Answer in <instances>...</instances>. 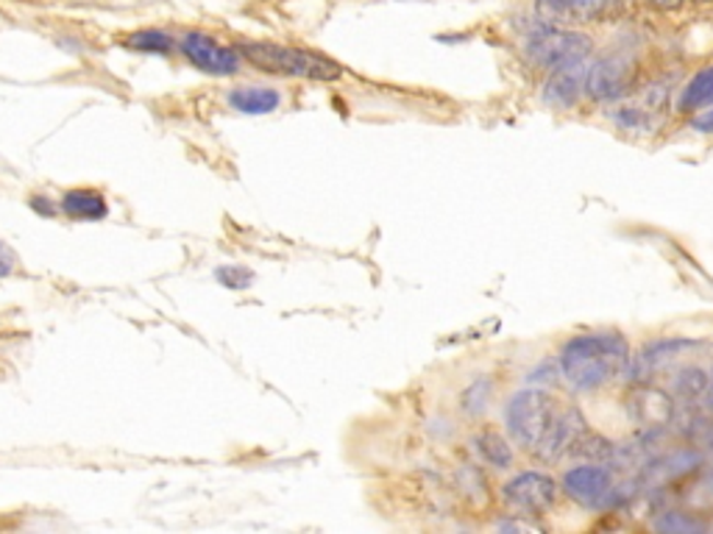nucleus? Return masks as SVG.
Here are the masks:
<instances>
[{"mask_svg": "<svg viewBox=\"0 0 713 534\" xmlns=\"http://www.w3.org/2000/svg\"><path fill=\"white\" fill-rule=\"evenodd\" d=\"M560 381L572 393L594 395L628 381L633 345L619 329H594L569 337L558 351Z\"/></svg>", "mask_w": 713, "mask_h": 534, "instance_id": "1", "label": "nucleus"}, {"mask_svg": "<svg viewBox=\"0 0 713 534\" xmlns=\"http://www.w3.org/2000/svg\"><path fill=\"white\" fill-rule=\"evenodd\" d=\"M243 62L257 68L259 73L282 75V79H304V81H332L343 79V68L335 59L309 48H295V45L265 43V39H243L237 43Z\"/></svg>", "mask_w": 713, "mask_h": 534, "instance_id": "2", "label": "nucleus"}, {"mask_svg": "<svg viewBox=\"0 0 713 534\" xmlns=\"http://www.w3.org/2000/svg\"><path fill=\"white\" fill-rule=\"evenodd\" d=\"M560 493L588 512L613 510L630 496L613 462H577L560 476Z\"/></svg>", "mask_w": 713, "mask_h": 534, "instance_id": "3", "label": "nucleus"}, {"mask_svg": "<svg viewBox=\"0 0 713 534\" xmlns=\"http://www.w3.org/2000/svg\"><path fill=\"white\" fill-rule=\"evenodd\" d=\"M554 410H558V399L552 395V390L524 388L522 384V390L507 395L502 406L504 435L511 437L516 449L533 454L543 431H547L549 420H552Z\"/></svg>", "mask_w": 713, "mask_h": 534, "instance_id": "4", "label": "nucleus"}, {"mask_svg": "<svg viewBox=\"0 0 713 534\" xmlns=\"http://www.w3.org/2000/svg\"><path fill=\"white\" fill-rule=\"evenodd\" d=\"M594 56V39L580 28H560L541 23L524 39V59L543 75L569 64L585 62Z\"/></svg>", "mask_w": 713, "mask_h": 534, "instance_id": "5", "label": "nucleus"}, {"mask_svg": "<svg viewBox=\"0 0 713 534\" xmlns=\"http://www.w3.org/2000/svg\"><path fill=\"white\" fill-rule=\"evenodd\" d=\"M639 59L624 48L591 56L585 73V98L594 104H624L639 90Z\"/></svg>", "mask_w": 713, "mask_h": 534, "instance_id": "6", "label": "nucleus"}, {"mask_svg": "<svg viewBox=\"0 0 713 534\" xmlns=\"http://www.w3.org/2000/svg\"><path fill=\"white\" fill-rule=\"evenodd\" d=\"M560 482L547 471H518L499 487V501L507 512L524 518H543L558 507Z\"/></svg>", "mask_w": 713, "mask_h": 534, "instance_id": "7", "label": "nucleus"}, {"mask_svg": "<svg viewBox=\"0 0 713 534\" xmlns=\"http://www.w3.org/2000/svg\"><path fill=\"white\" fill-rule=\"evenodd\" d=\"M585 431H588V420H585L583 410L577 404H558L533 456L541 465H558V462L572 456L574 446L583 440Z\"/></svg>", "mask_w": 713, "mask_h": 534, "instance_id": "8", "label": "nucleus"}, {"mask_svg": "<svg viewBox=\"0 0 713 534\" xmlns=\"http://www.w3.org/2000/svg\"><path fill=\"white\" fill-rule=\"evenodd\" d=\"M176 48L198 73L215 75V79H229V75H237L243 70L241 50L234 48V45L218 43L212 34L187 32L182 34Z\"/></svg>", "mask_w": 713, "mask_h": 534, "instance_id": "9", "label": "nucleus"}, {"mask_svg": "<svg viewBox=\"0 0 713 534\" xmlns=\"http://www.w3.org/2000/svg\"><path fill=\"white\" fill-rule=\"evenodd\" d=\"M624 410H628L630 424L639 426V429L655 431L675 420L677 401L671 399L669 390L658 388L652 381H633V384H628Z\"/></svg>", "mask_w": 713, "mask_h": 534, "instance_id": "10", "label": "nucleus"}, {"mask_svg": "<svg viewBox=\"0 0 713 534\" xmlns=\"http://www.w3.org/2000/svg\"><path fill=\"white\" fill-rule=\"evenodd\" d=\"M702 348V340L691 337H658L641 345L630 359V373L628 384L633 381H655V376L664 373L669 365L680 363V356H686L689 351Z\"/></svg>", "mask_w": 713, "mask_h": 534, "instance_id": "11", "label": "nucleus"}, {"mask_svg": "<svg viewBox=\"0 0 713 534\" xmlns=\"http://www.w3.org/2000/svg\"><path fill=\"white\" fill-rule=\"evenodd\" d=\"M616 0H535V17L560 28H585L613 14Z\"/></svg>", "mask_w": 713, "mask_h": 534, "instance_id": "12", "label": "nucleus"}, {"mask_svg": "<svg viewBox=\"0 0 713 534\" xmlns=\"http://www.w3.org/2000/svg\"><path fill=\"white\" fill-rule=\"evenodd\" d=\"M591 59L569 68H560L554 73H547L543 81V100L554 109H574L580 104V98L585 95V73H588Z\"/></svg>", "mask_w": 713, "mask_h": 534, "instance_id": "13", "label": "nucleus"}, {"mask_svg": "<svg viewBox=\"0 0 713 534\" xmlns=\"http://www.w3.org/2000/svg\"><path fill=\"white\" fill-rule=\"evenodd\" d=\"M468 449H471L477 465L488 467V471L507 473L516 465V449H513L511 437L496 429L477 431V435L468 440Z\"/></svg>", "mask_w": 713, "mask_h": 534, "instance_id": "14", "label": "nucleus"}, {"mask_svg": "<svg viewBox=\"0 0 713 534\" xmlns=\"http://www.w3.org/2000/svg\"><path fill=\"white\" fill-rule=\"evenodd\" d=\"M59 212L65 217H70V221L98 223L109 217V203H106V198L98 190L75 187V190H68L59 198Z\"/></svg>", "mask_w": 713, "mask_h": 534, "instance_id": "15", "label": "nucleus"}, {"mask_svg": "<svg viewBox=\"0 0 713 534\" xmlns=\"http://www.w3.org/2000/svg\"><path fill=\"white\" fill-rule=\"evenodd\" d=\"M226 100L234 111H241V115L248 117H259L271 115V111H277L279 106H282V93L265 84H243L229 90Z\"/></svg>", "mask_w": 713, "mask_h": 534, "instance_id": "16", "label": "nucleus"}, {"mask_svg": "<svg viewBox=\"0 0 713 534\" xmlns=\"http://www.w3.org/2000/svg\"><path fill=\"white\" fill-rule=\"evenodd\" d=\"M677 115L694 117L713 106V62L697 70L677 93Z\"/></svg>", "mask_w": 713, "mask_h": 534, "instance_id": "17", "label": "nucleus"}, {"mask_svg": "<svg viewBox=\"0 0 713 534\" xmlns=\"http://www.w3.org/2000/svg\"><path fill=\"white\" fill-rule=\"evenodd\" d=\"M705 384L708 370L697 368V365H686V368H680V373L675 376V381H671V399H675L677 404H700L702 393H705Z\"/></svg>", "mask_w": 713, "mask_h": 534, "instance_id": "18", "label": "nucleus"}, {"mask_svg": "<svg viewBox=\"0 0 713 534\" xmlns=\"http://www.w3.org/2000/svg\"><path fill=\"white\" fill-rule=\"evenodd\" d=\"M124 45L129 50L148 56H167L176 50V39L167 32H162V28H140V32L129 34V37L124 39Z\"/></svg>", "mask_w": 713, "mask_h": 534, "instance_id": "19", "label": "nucleus"}, {"mask_svg": "<svg viewBox=\"0 0 713 534\" xmlns=\"http://www.w3.org/2000/svg\"><path fill=\"white\" fill-rule=\"evenodd\" d=\"M613 120L619 129L630 131V134H650L658 126V115L646 106H619L613 111Z\"/></svg>", "mask_w": 713, "mask_h": 534, "instance_id": "20", "label": "nucleus"}, {"mask_svg": "<svg viewBox=\"0 0 713 534\" xmlns=\"http://www.w3.org/2000/svg\"><path fill=\"white\" fill-rule=\"evenodd\" d=\"M491 395H493V381L477 379L471 388L463 393V410H466L471 418H480V415H486L488 406H491Z\"/></svg>", "mask_w": 713, "mask_h": 534, "instance_id": "21", "label": "nucleus"}, {"mask_svg": "<svg viewBox=\"0 0 713 534\" xmlns=\"http://www.w3.org/2000/svg\"><path fill=\"white\" fill-rule=\"evenodd\" d=\"M652 526L664 529V532H702V529H705V521H702V518H694L691 512L669 510L661 518H655Z\"/></svg>", "mask_w": 713, "mask_h": 534, "instance_id": "22", "label": "nucleus"}, {"mask_svg": "<svg viewBox=\"0 0 713 534\" xmlns=\"http://www.w3.org/2000/svg\"><path fill=\"white\" fill-rule=\"evenodd\" d=\"M558 384H563V381H560L558 359H552V363H547V359H543V363H538L527 376H524V388L552 390V388H558Z\"/></svg>", "mask_w": 713, "mask_h": 534, "instance_id": "23", "label": "nucleus"}, {"mask_svg": "<svg viewBox=\"0 0 713 534\" xmlns=\"http://www.w3.org/2000/svg\"><path fill=\"white\" fill-rule=\"evenodd\" d=\"M215 282L232 289V293H243V289L252 287L254 273L243 264H221V268H215Z\"/></svg>", "mask_w": 713, "mask_h": 534, "instance_id": "24", "label": "nucleus"}, {"mask_svg": "<svg viewBox=\"0 0 713 534\" xmlns=\"http://www.w3.org/2000/svg\"><path fill=\"white\" fill-rule=\"evenodd\" d=\"M28 206H32V210L37 212L39 217H56V215H59V203L50 201L48 195H32V198H28Z\"/></svg>", "mask_w": 713, "mask_h": 534, "instance_id": "25", "label": "nucleus"}, {"mask_svg": "<svg viewBox=\"0 0 713 534\" xmlns=\"http://www.w3.org/2000/svg\"><path fill=\"white\" fill-rule=\"evenodd\" d=\"M14 268H17V253H14L7 242L0 240V278L12 276Z\"/></svg>", "mask_w": 713, "mask_h": 534, "instance_id": "26", "label": "nucleus"}, {"mask_svg": "<svg viewBox=\"0 0 713 534\" xmlns=\"http://www.w3.org/2000/svg\"><path fill=\"white\" fill-rule=\"evenodd\" d=\"M689 126L697 131V134L713 137V106H711V109L700 111V115L689 117Z\"/></svg>", "mask_w": 713, "mask_h": 534, "instance_id": "27", "label": "nucleus"}, {"mask_svg": "<svg viewBox=\"0 0 713 534\" xmlns=\"http://www.w3.org/2000/svg\"><path fill=\"white\" fill-rule=\"evenodd\" d=\"M700 406L708 412V415H713V368L708 370V384H705V393H702Z\"/></svg>", "mask_w": 713, "mask_h": 534, "instance_id": "28", "label": "nucleus"}, {"mask_svg": "<svg viewBox=\"0 0 713 534\" xmlns=\"http://www.w3.org/2000/svg\"><path fill=\"white\" fill-rule=\"evenodd\" d=\"M682 3H686V0H650V7L661 9V12H675Z\"/></svg>", "mask_w": 713, "mask_h": 534, "instance_id": "29", "label": "nucleus"}, {"mask_svg": "<svg viewBox=\"0 0 713 534\" xmlns=\"http://www.w3.org/2000/svg\"><path fill=\"white\" fill-rule=\"evenodd\" d=\"M689 3H697V7H711L713 0H689Z\"/></svg>", "mask_w": 713, "mask_h": 534, "instance_id": "30", "label": "nucleus"}]
</instances>
